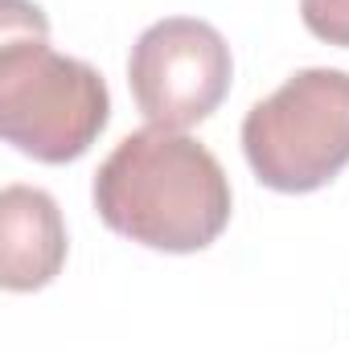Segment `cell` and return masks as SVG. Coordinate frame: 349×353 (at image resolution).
I'll list each match as a JSON object with an SVG mask.
<instances>
[{"label": "cell", "instance_id": "cell-3", "mask_svg": "<svg viewBox=\"0 0 349 353\" xmlns=\"http://www.w3.org/2000/svg\"><path fill=\"white\" fill-rule=\"evenodd\" d=\"M243 152L267 189L312 193L349 165V74L296 70L243 119Z\"/></svg>", "mask_w": 349, "mask_h": 353}, {"label": "cell", "instance_id": "cell-5", "mask_svg": "<svg viewBox=\"0 0 349 353\" xmlns=\"http://www.w3.org/2000/svg\"><path fill=\"white\" fill-rule=\"evenodd\" d=\"M66 263V222L58 201L33 185L0 193V283L8 292H37Z\"/></svg>", "mask_w": 349, "mask_h": 353}, {"label": "cell", "instance_id": "cell-6", "mask_svg": "<svg viewBox=\"0 0 349 353\" xmlns=\"http://www.w3.org/2000/svg\"><path fill=\"white\" fill-rule=\"evenodd\" d=\"M300 17L312 37L349 50V0H300Z\"/></svg>", "mask_w": 349, "mask_h": 353}, {"label": "cell", "instance_id": "cell-2", "mask_svg": "<svg viewBox=\"0 0 349 353\" xmlns=\"http://www.w3.org/2000/svg\"><path fill=\"white\" fill-rule=\"evenodd\" d=\"M111 94L103 74L46 41V17L29 0H0V132L41 161H79L107 128Z\"/></svg>", "mask_w": 349, "mask_h": 353}, {"label": "cell", "instance_id": "cell-1", "mask_svg": "<svg viewBox=\"0 0 349 353\" xmlns=\"http://www.w3.org/2000/svg\"><path fill=\"white\" fill-rule=\"evenodd\" d=\"M99 218L169 255L206 251L230 222V176L218 157L173 128H140L123 136L94 173Z\"/></svg>", "mask_w": 349, "mask_h": 353}, {"label": "cell", "instance_id": "cell-4", "mask_svg": "<svg viewBox=\"0 0 349 353\" xmlns=\"http://www.w3.org/2000/svg\"><path fill=\"white\" fill-rule=\"evenodd\" d=\"M230 46L197 17H165L148 25L128 58V87L152 128L185 132L218 111L230 90Z\"/></svg>", "mask_w": 349, "mask_h": 353}]
</instances>
